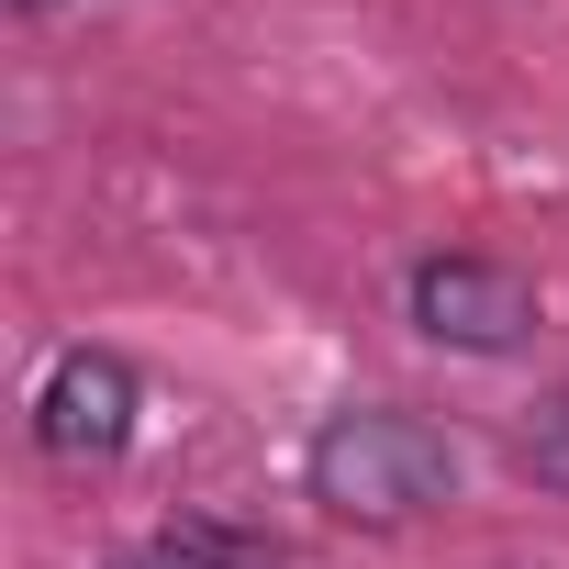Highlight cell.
<instances>
[{
	"label": "cell",
	"mask_w": 569,
	"mask_h": 569,
	"mask_svg": "<svg viewBox=\"0 0 569 569\" xmlns=\"http://www.w3.org/2000/svg\"><path fill=\"white\" fill-rule=\"evenodd\" d=\"M34 436H46V458H68V469L123 458V447H134V369H123L112 347H68V358L46 369V391H34Z\"/></svg>",
	"instance_id": "3"
},
{
	"label": "cell",
	"mask_w": 569,
	"mask_h": 569,
	"mask_svg": "<svg viewBox=\"0 0 569 569\" xmlns=\"http://www.w3.org/2000/svg\"><path fill=\"white\" fill-rule=\"evenodd\" d=\"M458 491V447L425 425V413H391V402H358L313 436V502L347 513V525H413Z\"/></svg>",
	"instance_id": "1"
},
{
	"label": "cell",
	"mask_w": 569,
	"mask_h": 569,
	"mask_svg": "<svg viewBox=\"0 0 569 569\" xmlns=\"http://www.w3.org/2000/svg\"><path fill=\"white\" fill-rule=\"evenodd\" d=\"M23 12H57V0H23Z\"/></svg>",
	"instance_id": "7"
},
{
	"label": "cell",
	"mask_w": 569,
	"mask_h": 569,
	"mask_svg": "<svg viewBox=\"0 0 569 569\" xmlns=\"http://www.w3.org/2000/svg\"><path fill=\"white\" fill-rule=\"evenodd\" d=\"M525 469H536L547 491H569V402H547V413L525 425Z\"/></svg>",
	"instance_id": "5"
},
{
	"label": "cell",
	"mask_w": 569,
	"mask_h": 569,
	"mask_svg": "<svg viewBox=\"0 0 569 569\" xmlns=\"http://www.w3.org/2000/svg\"><path fill=\"white\" fill-rule=\"evenodd\" d=\"M168 558H179V569H279V547H268V536H234V525H179Z\"/></svg>",
	"instance_id": "4"
},
{
	"label": "cell",
	"mask_w": 569,
	"mask_h": 569,
	"mask_svg": "<svg viewBox=\"0 0 569 569\" xmlns=\"http://www.w3.org/2000/svg\"><path fill=\"white\" fill-rule=\"evenodd\" d=\"M123 569H179V558H168V547H157V558H123Z\"/></svg>",
	"instance_id": "6"
},
{
	"label": "cell",
	"mask_w": 569,
	"mask_h": 569,
	"mask_svg": "<svg viewBox=\"0 0 569 569\" xmlns=\"http://www.w3.org/2000/svg\"><path fill=\"white\" fill-rule=\"evenodd\" d=\"M413 325L436 347H458V358H513L536 336V291L502 257H425L413 268Z\"/></svg>",
	"instance_id": "2"
}]
</instances>
